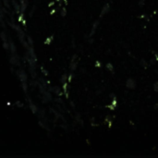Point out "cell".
I'll list each match as a JSON object with an SVG mask.
<instances>
[{
    "instance_id": "obj_1",
    "label": "cell",
    "mask_w": 158,
    "mask_h": 158,
    "mask_svg": "<svg viewBox=\"0 0 158 158\" xmlns=\"http://www.w3.org/2000/svg\"><path fill=\"white\" fill-rule=\"evenodd\" d=\"M126 86H127L129 89H135L136 88V81L132 80V79H129L127 82H126Z\"/></svg>"
},
{
    "instance_id": "obj_2",
    "label": "cell",
    "mask_w": 158,
    "mask_h": 158,
    "mask_svg": "<svg viewBox=\"0 0 158 158\" xmlns=\"http://www.w3.org/2000/svg\"><path fill=\"white\" fill-rule=\"evenodd\" d=\"M109 10H110V6H109V4L106 3L105 5L104 6V7H103V9L101 11V14H100V18H102L103 16L105 15L106 13H108L109 12Z\"/></svg>"
},
{
    "instance_id": "obj_3",
    "label": "cell",
    "mask_w": 158,
    "mask_h": 158,
    "mask_svg": "<svg viewBox=\"0 0 158 158\" xmlns=\"http://www.w3.org/2000/svg\"><path fill=\"white\" fill-rule=\"evenodd\" d=\"M77 57V56H74L73 58H72V60H71V63H70V69H71V70H75L77 68V64H78V62L75 60Z\"/></svg>"
},
{
    "instance_id": "obj_4",
    "label": "cell",
    "mask_w": 158,
    "mask_h": 158,
    "mask_svg": "<svg viewBox=\"0 0 158 158\" xmlns=\"http://www.w3.org/2000/svg\"><path fill=\"white\" fill-rule=\"evenodd\" d=\"M98 24H99V21H96L95 22L93 23V29H92V31H91V33H90V36H92V35L94 33V31H95V30H96V28H97Z\"/></svg>"
},
{
    "instance_id": "obj_5",
    "label": "cell",
    "mask_w": 158,
    "mask_h": 158,
    "mask_svg": "<svg viewBox=\"0 0 158 158\" xmlns=\"http://www.w3.org/2000/svg\"><path fill=\"white\" fill-rule=\"evenodd\" d=\"M106 69H107L109 71H113L114 67H113V65L111 64V63H107V64H106Z\"/></svg>"
},
{
    "instance_id": "obj_6",
    "label": "cell",
    "mask_w": 158,
    "mask_h": 158,
    "mask_svg": "<svg viewBox=\"0 0 158 158\" xmlns=\"http://www.w3.org/2000/svg\"><path fill=\"white\" fill-rule=\"evenodd\" d=\"M52 41H53V36L48 37V38L46 39V41H45V45H50Z\"/></svg>"
},
{
    "instance_id": "obj_7",
    "label": "cell",
    "mask_w": 158,
    "mask_h": 158,
    "mask_svg": "<svg viewBox=\"0 0 158 158\" xmlns=\"http://www.w3.org/2000/svg\"><path fill=\"white\" fill-rule=\"evenodd\" d=\"M67 79H68V77H67V74H64L62 76V78H61V82H63V83H65L66 82V81H67Z\"/></svg>"
},
{
    "instance_id": "obj_8",
    "label": "cell",
    "mask_w": 158,
    "mask_h": 158,
    "mask_svg": "<svg viewBox=\"0 0 158 158\" xmlns=\"http://www.w3.org/2000/svg\"><path fill=\"white\" fill-rule=\"evenodd\" d=\"M153 89H155V92H158V81H156L155 84H153Z\"/></svg>"
},
{
    "instance_id": "obj_9",
    "label": "cell",
    "mask_w": 158,
    "mask_h": 158,
    "mask_svg": "<svg viewBox=\"0 0 158 158\" xmlns=\"http://www.w3.org/2000/svg\"><path fill=\"white\" fill-rule=\"evenodd\" d=\"M66 13H67L66 9H62V10H61V16H62V17H65V16H66Z\"/></svg>"
},
{
    "instance_id": "obj_10",
    "label": "cell",
    "mask_w": 158,
    "mask_h": 158,
    "mask_svg": "<svg viewBox=\"0 0 158 158\" xmlns=\"http://www.w3.org/2000/svg\"><path fill=\"white\" fill-rule=\"evenodd\" d=\"M139 5L141 7V6H143V5H144V0H141V1H140V4H139Z\"/></svg>"
},
{
    "instance_id": "obj_11",
    "label": "cell",
    "mask_w": 158,
    "mask_h": 158,
    "mask_svg": "<svg viewBox=\"0 0 158 158\" xmlns=\"http://www.w3.org/2000/svg\"><path fill=\"white\" fill-rule=\"evenodd\" d=\"M95 66L97 67V68H98V67H101V64L99 63V61H96V65Z\"/></svg>"
},
{
    "instance_id": "obj_12",
    "label": "cell",
    "mask_w": 158,
    "mask_h": 158,
    "mask_svg": "<svg viewBox=\"0 0 158 158\" xmlns=\"http://www.w3.org/2000/svg\"><path fill=\"white\" fill-rule=\"evenodd\" d=\"M71 78H72V75H69V81H71Z\"/></svg>"
},
{
    "instance_id": "obj_13",
    "label": "cell",
    "mask_w": 158,
    "mask_h": 158,
    "mask_svg": "<svg viewBox=\"0 0 158 158\" xmlns=\"http://www.w3.org/2000/svg\"><path fill=\"white\" fill-rule=\"evenodd\" d=\"M155 109H157V108H158V104H156V105H155Z\"/></svg>"
},
{
    "instance_id": "obj_14",
    "label": "cell",
    "mask_w": 158,
    "mask_h": 158,
    "mask_svg": "<svg viewBox=\"0 0 158 158\" xmlns=\"http://www.w3.org/2000/svg\"><path fill=\"white\" fill-rule=\"evenodd\" d=\"M64 2H66V4H67V0H64Z\"/></svg>"
}]
</instances>
